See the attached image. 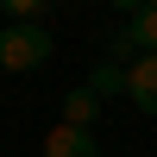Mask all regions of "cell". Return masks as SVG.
<instances>
[{
	"label": "cell",
	"instance_id": "cell-1",
	"mask_svg": "<svg viewBox=\"0 0 157 157\" xmlns=\"http://www.w3.org/2000/svg\"><path fill=\"white\" fill-rule=\"evenodd\" d=\"M50 32L44 25H6L0 32V69H13V75H25V69H44L50 63Z\"/></svg>",
	"mask_w": 157,
	"mask_h": 157
},
{
	"label": "cell",
	"instance_id": "cell-2",
	"mask_svg": "<svg viewBox=\"0 0 157 157\" xmlns=\"http://www.w3.org/2000/svg\"><path fill=\"white\" fill-rule=\"evenodd\" d=\"M132 44L138 57H157V0H138L126 13V32H120V50Z\"/></svg>",
	"mask_w": 157,
	"mask_h": 157
},
{
	"label": "cell",
	"instance_id": "cell-3",
	"mask_svg": "<svg viewBox=\"0 0 157 157\" xmlns=\"http://www.w3.org/2000/svg\"><path fill=\"white\" fill-rule=\"evenodd\" d=\"M126 94H132V107L157 120V57H132V69H126Z\"/></svg>",
	"mask_w": 157,
	"mask_h": 157
},
{
	"label": "cell",
	"instance_id": "cell-4",
	"mask_svg": "<svg viewBox=\"0 0 157 157\" xmlns=\"http://www.w3.org/2000/svg\"><path fill=\"white\" fill-rule=\"evenodd\" d=\"M44 157H101V145H94V132H82V126H50L44 132Z\"/></svg>",
	"mask_w": 157,
	"mask_h": 157
},
{
	"label": "cell",
	"instance_id": "cell-5",
	"mask_svg": "<svg viewBox=\"0 0 157 157\" xmlns=\"http://www.w3.org/2000/svg\"><path fill=\"white\" fill-rule=\"evenodd\" d=\"M94 113H101V94H94L88 82L63 94V126H82V132H94Z\"/></svg>",
	"mask_w": 157,
	"mask_h": 157
},
{
	"label": "cell",
	"instance_id": "cell-6",
	"mask_svg": "<svg viewBox=\"0 0 157 157\" xmlns=\"http://www.w3.org/2000/svg\"><path fill=\"white\" fill-rule=\"evenodd\" d=\"M88 88H94V94H120V88H126V69H113V63H107V69H94V82H88Z\"/></svg>",
	"mask_w": 157,
	"mask_h": 157
}]
</instances>
